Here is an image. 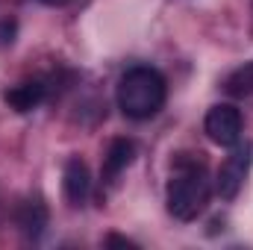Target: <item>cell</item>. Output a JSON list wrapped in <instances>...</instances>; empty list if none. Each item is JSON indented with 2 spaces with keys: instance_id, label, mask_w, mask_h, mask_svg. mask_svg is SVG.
<instances>
[{
  "instance_id": "10",
  "label": "cell",
  "mask_w": 253,
  "mask_h": 250,
  "mask_svg": "<svg viewBox=\"0 0 253 250\" xmlns=\"http://www.w3.org/2000/svg\"><path fill=\"white\" fill-rule=\"evenodd\" d=\"M15 33H18V24L9 21V18H3V21H0V47L12 44V42H15Z\"/></svg>"
},
{
  "instance_id": "3",
  "label": "cell",
  "mask_w": 253,
  "mask_h": 250,
  "mask_svg": "<svg viewBox=\"0 0 253 250\" xmlns=\"http://www.w3.org/2000/svg\"><path fill=\"white\" fill-rule=\"evenodd\" d=\"M203 129L218 147H236L242 141V112L230 103H218L206 112Z\"/></svg>"
},
{
  "instance_id": "11",
  "label": "cell",
  "mask_w": 253,
  "mask_h": 250,
  "mask_svg": "<svg viewBox=\"0 0 253 250\" xmlns=\"http://www.w3.org/2000/svg\"><path fill=\"white\" fill-rule=\"evenodd\" d=\"M106 248H129V250H135L138 245L135 242H129V239H124V236H106V242H103Z\"/></svg>"
},
{
  "instance_id": "4",
  "label": "cell",
  "mask_w": 253,
  "mask_h": 250,
  "mask_svg": "<svg viewBox=\"0 0 253 250\" xmlns=\"http://www.w3.org/2000/svg\"><path fill=\"white\" fill-rule=\"evenodd\" d=\"M251 162H253V147L251 144L233 150V153L221 162L218 177H215V191H218L221 200H233V197L242 191L245 177H248V171H251Z\"/></svg>"
},
{
  "instance_id": "9",
  "label": "cell",
  "mask_w": 253,
  "mask_h": 250,
  "mask_svg": "<svg viewBox=\"0 0 253 250\" xmlns=\"http://www.w3.org/2000/svg\"><path fill=\"white\" fill-rule=\"evenodd\" d=\"M224 88L230 97H251L253 94V62H245L242 68H236L227 80Z\"/></svg>"
},
{
  "instance_id": "6",
  "label": "cell",
  "mask_w": 253,
  "mask_h": 250,
  "mask_svg": "<svg viewBox=\"0 0 253 250\" xmlns=\"http://www.w3.org/2000/svg\"><path fill=\"white\" fill-rule=\"evenodd\" d=\"M47 97V85L42 83V80H27V83H21V85H15V88H9L6 94H3V100L9 103V109H15V112H33L36 106H42V100Z\"/></svg>"
},
{
  "instance_id": "1",
  "label": "cell",
  "mask_w": 253,
  "mask_h": 250,
  "mask_svg": "<svg viewBox=\"0 0 253 250\" xmlns=\"http://www.w3.org/2000/svg\"><path fill=\"white\" fill-rule=\"evenodd\" d=\"M209 194H212V180L206 174L203 159L191 153H180L174 159V174H171L168 194H165L168 212L177 221H194L206 209Z\"/></svg>"
},
{
  "instance_id": "5",
  "label": "cell",
  "mask_w": 253,
  "mask_h": 250,
  "mask_svg": "<svg viewBox=\"0 0 253 250\" xmlns=\"http://www.w3.org/2000/svg\"><path fill=\"white\" fill-rule=\"evenodd\" d=\"M62 188H65V197L71 206H83L91 194V174H88V165L83 159H68L65 162V171H62Z\"/></svg>"
},
{
  "instance_id": "2",
  "label": "cell",
  "mask_w": 253,
  "mask_h": 250,
  "mask_svg": "<svg viewBox=\"0 0 253 250\" xmlns=\"http://www.w3.org/2000/svg\"><path fill=\"white\" fill-rule=\"evenodd\" d=\"M165 97H168V83L150 65L129 68L124 77L118 80V91H115L118 109L124 112L129 121H147V118H153L165 106Z\"/></svg>"
},
{
  "instance_id": "12",
  "label": "cell",
  "mask_w": 253,
  "mask_h": 250,
  "mask_svg": "<svg viewBox=\"0 0 253 250\" xmlns=\"http://www.w3.org/2000/svg\"><path fill=\"white\" fill-rule=\"evenodd\" d=\"M39 3H44V6H68L74 0H39Z\"/></svg>"
},
{
  "instance_id": "8",
  "label": "cell",
  "mask_w": 253,
  "mask_h": 250,
  "mask_svg": "<svg viewBox=\"0 0 253 250\" xmlns=\"http://www.w3.org/2000/svg\"><path fill=\"white\" fill-rule=\"evenodd\" d=\"M18 227H21L24 236L39 239L44 233V227H47V209H44V203H39V200L21 203V209H18Z\"/></svg>"
},
{
  "instance_id": "7",
  "label": "cell",
  "mask_w": 253,
  "mask_h": 250,
  "mask_svg": "<svg viewBox=\"0 0 253 250\" xmlns=\"http://www.w3.org/2000/svg\"><path fill=\"white\" fill-rule=\"evenodd\" d=\"M135 159V141L132 138H115L103 156V180H115L121 171H126Z\"/></svg>"
}]
</instances>
